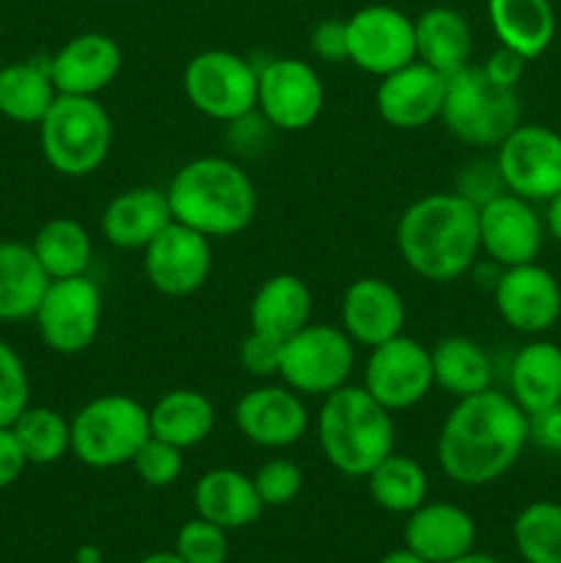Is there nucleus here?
Segmentation results:
<instances>
[{"instance_id":"f257e3e1","label":"nucleus","mask_w":561,"mask_h":563,"mask_svg":"<svg viewBox=\"0 0 561 563\" xmlns=\"http://www.w3.org/2000/svg\"><path fill=\"white\" fill-rule=\"evenodd\" d=\"M528 445V416L509 394L487 388L457 399L438 434L440 471L462 487L504 478Z\"/></svg>"},{"instance_id":"603ef678","label":"nucleus","mask_w":561,"mask_h":563,"mask_svg":"<svg viewBox=\"0 0 561 563\" xmlns=\"http://www.w3.org/2000/svg\"><path fill=\"white\" fill-rule=\"evenodd\" d=\"M99 561H102V553H99L97 548H91V544H88V548H80L75 555V563H99Z\"/></svg>"},{"instance_id":"cd10ccee","label":"nucleus","mask_w":561,"mask_h":563,"mask_svg":"<svg viewBox=\"0 0 561 563\" xmlns=\"http://www.w3.org/2000/svg\"><path fill=\"white\" fill-rule=\"evenodd\" d=\"M215 423H218V410H215L212 399L193 388L168 390L148 410V427H152L154 438L182 451L196 449L204 440H209Z\"/></svg>"},{"instance_id":"2f4dec72","label":"nucleus","mask_w":561,"mask_h":563,"mask_svg":"<svg viewBox=\"0 0 561 563\" xmlns=\"http://www.w3.org/2000/svg\"><path fill=\"white\" fill-rule=\"evenodd\" d=\"M58 99L47 58L20 60L0 69V115L14 124H36Z\"/></svg>"},{"instance_id":"20e7f679","label":"nucleus","mask_w":561,"mask_h":563,"mask_svg":"<svg viewBox=\"0 0 561 563\" xmlns=\"http://www.w3.org/2000/svg\"><path fill=\"white\" fill-rule=\"evenodd\" d=\"M317 440L324 460L350 478H366L394 454V412L385 410L363 385H350L324 396L317 412Z\"/></svg>"},{"instance_id":"473e14b6","label":"nucleus","mask_w":561,"mask_h":563,"mask_svg":"<svg viewBox=\"0 0 561 563\" xmlns=\"http://www.w3.org/2000/svg\"><path fill=\"white\" fill-rule=\"evenodd\" d=\"M38 264L50 280L88 275L94 258V240L75 218H53L36 231L31 242Z\"/></svg>"},{"instance_id":"09e8293b","label":"nucleus","mask_w":561,"mask_h":563,"mask_svg":"<svg viewBox=\"0 0 561 563\" xmlns=\"http://www.w3.org/2000/svg\"><path fill=\"white\" fill-rule=\"evenodd\" d=\"M380 563H429V561H424L421 555H416L413 550L402 548V550H394V553L385 555V559Z\"/></svg>"},{"instance_id":"49530a36","label":"nucleus","mask_w":561,"mask_h":563,"mask_svg":"<svg viewBox=\"0 0 561 563\" xmlns=\"http://www.w3.org/2000/svg\"><path fill=\"white\" fill-rule=\"evenodd\" d=\"M28 460L16 443L11 427H0V489L11 487L25 473Z\"/></svg>"},{"instance_id":"de8ad7c7","label":"nucleus","mask_w":561,"mask_h":563,"mask_svg":"<svg viewBox=\"0 0 561 563\" xmlns=\"http://www.w3.org/2000/svg\"><path fill=\"white\" fill-rule=\"evenodd\" d=\"M544 229L561 245V192H556L548 201V212H544Z\"/></svg>"},{"instance_id":"4c0bfd02","label":"nucleus","mask_w":561,"mask_h":563,"mask_svg":"<svg viewBox=\"0 0 561 563\" xmlns=\"http://www.w3.org/2000/svg\"><path fill=\"white\" fill-rule=\"evenodd\" d=\"M132 471L141 478L146 487H170V484L179 482L182 471H185V456H182V449L165 443L160 438H148L146 443L138 449V454L132 456Z\"/></svg>"},{"instance_id":"37998d69","label":"nucleus","mask_w":561,"mask_h":563,"mask_svg":"<svg viewBox=\"0 0 561 563\" xmlns=\"http://www.w3.org/2000/svg\"><path fill=\"white\" fill-rule=\"evenodd\" d=\"M314 58L322 64H344L350 60V47H346V20H322L314 25L311 38H308Z\"/></svg>"},{"instance_id":"9d476101","label":"nucleus","mask_w":561,"mask_h":563,"mask_svg":"<svg viewBox=\"0 0 561 563\" xmlns=\"http://www.w3.org/2000/svg\"><path fill=\"white\" fill-rule=\"evenodd\" d=\"M102 289L88 275L50 280L33 322L44 346L58 355H80L97 341L102 328Z\"/></svg>"},{"instance_id":"79ce46f5","label":"nucleus","mask_w":561,"mask_h":563,"mask_svg":"<svg viewBox=\"0 0 561 563\" xmlns=\"http://www.w3.org/2000/svg\"><path fill=\"white\" fill-rule=\"evenodd\" d=\"M237 357H240V366L245 368L251 377H256V379L278 377L280 341H273V339H267V335L248 330V335L242 339L240 350H237Z\"/></svg>"},{"instance_id":"f03ea898","label":"nucleus","mask_w":561,"mask_h":563,"mask_svg":"<svg viewBox=\"0 0 561 563\" xmlns=\"http://www.w3.org/2000/svg\"><path fill=\"white\" fill-rule=\"evenodd\" d=\"M396 247L418 278L432 284L462 278L482 256L479 207L454 190L416 198L396 223Z\"/></svg>"},{"instance_id":"6e6552de","label":"nucleus","mask_w":561,"mask_h":563,"mask_svg":"<svg viewBox=\"0 0 561 563\" xmlns=\"http://www.w3.org/2000/svg\"><path fill=\"white\" fill-rule=\"evenodd\" d=\"M355 368V341L341 324L308 322L280 344L278 377L300 396H330L344 388Z\"/></svg>"},{"instance_id":"58836bf2","label":"nucleus","mask_w":561,"mask_h":563,"mask_svg":"<svg viewBox=\"0 0 561 563\" xmlns=\"http://www.w3.org/2000/svg\"><path fill=\"white\" fill-rule=\"evenodd\" d=\"M174 550L185 563H226L229 539H226L223 528L204 520V517H196L179 528Z\"/></svg>"},{"instance_id":"1a4fd4ad","label":"nucleus","mask_w":561,"mask_h":563,"mask_svg":"<svg viewBox=\"0 0 561 563\" xmlns=\"http://www.w3.org/2000/svg\"><path fill=\"white\" fill-rule=\"evenodd\" d=\"M182 88L198 113L231 124L256 113L258 66L231 49H204L187 60Z\"/></svg>"},{"instance_id":"ea45409f","label":"nucleus","mask_w":561,"mask_h":563,"mask_svg":"<svg viewBox=\"0 0 561 563\" xmlns=\"http://www.w3.org/2000/svg\"><path fill=\"white\" fill-rule=\"evenodd\" d=\"M253 487H256L258 498H262L264 509L273 506H289L292 500H297V495L302 493V471L300 465H295L292 460H267L264 465H258V471L253 473Z\"/></svg>"},{"instance_id":"0eeeda50","label":"nucleus","mask_w":561,"mask_h":563,"mask_svg":"<svg viewBox=\"0 0 561 563\" xmlns=\"http://www.w3.org/2000/svg\"><path fill=\"white\" fill-rule=\"evenodd\" d=\"M148 438V410L124 394L97 396L72 418V454L94 471L130 465Z\"/></svg>"},{"instance_id":"4468645a","label":"nucleus","mask_w":561,"mask_h":563,"mask_svg":"<svg viewBox=\"0 0 561 563\" xmlns=\"http://www.w3.org/2000/svg\"><path fill=\"white\" fill-rule=\"evenodd\" d=\"M350 64L385 77L416 60V20L394 5H363L346 20Z\"/></svg>"},{"instance_id":"7ed1b4c3","label":"nucleus","mask_w":561,"mask_h":563,"mask_svg":"<svg viewBox=\"0 0 561 563\" xmlns=\"http://www.w3.org/2000/svg\"><path fill=\"white\" fill-rule=\"evenodd\" d=\"M176 223L209 240L237 236L256 220L258 192L248 170L229 157H196L165 187Z\"/></svg>"},{"instance_id":"aec40b11","label":"nucleus","mask_w":561,"mask_h":563,"mask_svg":"<svg viewBox=\"0 0 561 563\" xmlns=\"http://www.w3.org/2000/svg\"><path fill=\"white\" fill-rule=\"evenodd\" d=\"M55 91L66 97H97L119 77L124 53L108 33H77L50 55Z\"/></svg>"},{"instance_id":"412c9836","label":"nucleus","mask_w":561,"mask_h":563,"mask_svg":"<svg viewBox=\"0 0 561 563\" xmlns=\"http://www.w3.org/2000/svg\"><path fill=\"white\" fill-rule=\"evenodd\" d=\"M341 330L361 346H380L405 333L407 308L399 289L385 278L352 280L341 297Z\"/></svg>"},{"instance_id":"b1692460","label":"nucleus","mask_w":561,"mask_h":563,"mask_svg":"<svg viewBox=\"0 0 561 563\" xmlns=\"http://www.w3.org/2000/svg\"><path fill=\"white\" fill-rule=\"evenodd\" d=\"M314 295L306 280L295 273L270 275L253 295L248 306V324L253 333L280 341L297 333L311 322Z\"/></svg>"},{"instance_id":"c756f323","label":"nucleus","mask_w":561,"mask_h":563,"mask_svg":"<svg viewBox=\"0 0 561 563\" xmlns=\"http://www.w3.org/2000/svg\"><path fill=\"white\" fill-rule=\"evenodd\" d=\"M432 377L443 394L468 399L493 388V361L479 341L468 335H446L429 350Z\"/></svg>"},{"instance_id":"c85d7f7f","label":"nucleus","mask_w":561,"mask_h":563,"mask_svg":"<svg viewBox=\"0 0 561 563\" xmlns=\"http://www.w3.org/2000/svg\"><path fill=\"white\" fill-rule=\"evenodd\" d=\"M509 396L526 416L561 401V346L531 341L509 366Z\"/></svg>"},{"instance_id":"a878e982","label":"nucleus","mask_w":561,"mask_h":563,"mask_svg":"<svg viewBox=\"0 0 561 563\" xmlns=\"http://www.w3.org/2000/svg\"><path fill=\"white\" fill-rule=\"evenodd\" d=\"M487 20L501 47L539 58L556 36V11L550 0H487Z\"/></svg>"},{"instance_id":"a18cd8bd","label":"nucleus","mask_w":561,"mask_h":563,"mask_svg":"<svg viewBox=\"0 0 561 563\" xmlns=\"http://www.w3.org/2000/svg\"><path fill=\"white\" fill-rule=\"evenodd\" d=\"M484 75L495 82V86L504 88H517V82L522 80V71H526V58L512 49L498 47L493 55L487 58V64L482 66Z\"/></svg>"},{"instance_id":"39448f33","label":"nucleus","mask_w":561,"mask_h":563,"mask_svg":"<svg viewBox=\"0 0 561 563\" xmlns=\"http://www.w3.org/2000/svg\"><path fill=\"white\" fill-rule=\"evenodd\" d=\"M38 143L50 168L69 179L99 170L113 146V121L97 97L58 93L38 121Z\"/></svg>"},{"instance_id":"f3484780","label":"nucleus","mask_w":561,"mask_h":563,"mask_svg":"<svg viewBox=\"0 0 561 563\" xmlns=\"http://www.w3.org/2000/svg\"><path fill=\"white\" fill-rule=\"evenodd\" d=\"M479 240L484 256L501 269L537 262L544 242V220L531 201L515 192H501L479 207Z\"/></svg>"},{"instance_id":"9b49d317","label":"nucleus","mask_w":561,"mask_h":563,"mask_svg":"<svg viewBox=\"0 0 561 563\" xmlns=\"http://www.w3.org/2000/svg\"><path fill=\"white\" fill-rule=\"evenodd\" d=\"M324 110V82L308 60L273 58L258 66L256 113L273 130L302 132Z\"/></svg>"},{"instance_id":"864d4df0","label":"nucleus","mask_w":561,"mask_h":563,"mask_svg":"<svg viewBox=\"0 0 561 563\" xmlns=\"http://www.w3.org/2000/svg\"><path fill=\"white\" fill-rule=\"evenodd\" d=\"M99 563H105V561H99Z\"/></svg>"},{"instance_id":"5701e85b","label":"nucleus","mask_w":561,"mask_h":563,"mask_svg":"<svg viewBox=\"0 0 561 563\" xmlns=\"http://www.w3.org/2000/svg\"><path fill=\"white\" fill-rule=\"evenodd\" d=\"M174 220L165 190L130 187L110 198L102 209V234L119 251H146L148 242Z\"/></svg>"},{"instance_id":"bb28decb","label":"nucleus","mask_w":561,"mask_h":563,"mask_svg":"<svg viewBox=\"0 0 561 563\" xmlns=\"http://www.w3.org/2000/svg\"><path fill=\"white\" fill-rule=\"evenodd\" d=\"M471 25L457 9L432 5L416 16V60L451 77L471 66Z\"/></svg>"},{"instance_id":"f8f14e48","label":"nucleus","mask_w":561,"mask_h":563,"mask_svg":"<svg viewBox=\"0 0 561 563\" xmlns=\"http://www.w3.org/2000/svg\"><path fill=\"white\" fill-rule=\"evenodd\" d=\"M506 192L550 201L561 192V135L544 124H517L495 154Z\"/></svg>"},{"instance_id":"2eb2a0df","label":"nucleus","mask_w":561,"mask_h":563,"mask_svg":"<svg viewBox=\"0 0 561 563\" xmlns=\"http://www.w3.org/2000/svg\"><path fill=\"white\" fill-rule=\"evenodd\" d=\"M212 267V240L176 220H170L143 251V273L165 297L196 295L209 280Z\"/></svg>"},{"instance_id":"3c124183","label":"nucleus","mask_w":561,"mask_h":563,"mask_svg":"<svg viewBox=\"0 0 561 563\" xmlns=\"http://www.w3.org/2000/svg\"><path fill=\"white\" fill-rule=\"evenodd\" d=\"M449 563H501V561L495 559V555H490V553H479V550H471V553L460 555V559H454Z\"/></svg>"},{"instance_id":"f704fd0d","label":"nucleus","mask_w":561,"mask_h":563,"mask_svg":"<svg viewBox=\"0 0 561 563\" xmlns=\"http://www.w3.org/2000/svg\"><path fill=\"white\" fill-rule=\"evenodd\" d=\"M28 465H55L72 451V421L44 405H28L11 423Z\"/></svg>"},{"instance_id":"ddd939ff","label":"nucleus","mask_w":561,"mask_h":563,"mask_svg":"<svg viewBox=\"0 0 561 563\" xmlns=\"http://www.w3.org/2000/svg\"><path fill=\"white\" fill-rule=\"evenodd\" d=\"M363 388L391 412L421 405L435 388L429 346L405 333L372 346L363 366Z\"/></svg>"},{"instance_id":"a211bd4d","label":"nucleus","mask_w":561,"mask_h":563,"mask_svg":"<svg viewBox=\"0 0 561 563\" xmlns=\"http://www.w3.org/2000/svg\"><path fill=\"white\" fill-rule=\"evenodd\" d=\"M234 423L248 443L258 449H289L308 432V407L300 394L280 385H256L234 405Z\"/></svg>"},{"instance_id":"8fccbe9b","label":"nucleus","mask_w":561,"mask_h":563,"mask_svg":"<svg viewBox=\"0 0 561 563\" xmlns=\"http://www.w3.org/2000/svg\"><path fill=\"white\" fill-rule=\"evenodd\" d=\"M138 563H185L179 559V553H170V550H157V553H148L146 559H141Z\"/></svg>"},{"instance_id":"a19ab883","label":"nucleus","mask_w":561,"mask_h":563,"mask_svg":"<svg viewBox=\"0 0 561 563\" xmlns=\"http://www.w3.org/2000/svg\"><path fill=\"white\" fill-rule=\"evenodd\" d=\"M454 192H460L476 207H484L487 201L498 198L501 192H506L498 163L495 159H471V163L462 165L460 174H457Z\"/></svg>"},{"instance_id":"dca6fc26","label":"nucleus","mask_w":561,"mask_h":563,"mask_svg":"<svg viewBox=\"0 0 561 563\" xmlns=\"http://www.w3.org/2000/svg\"><path fill=\"white\" fill-rule=\"evenodd\" d=\"M493 302L517 333H548L561 317V284L537 262L504 267L493 286Z\"/></svg>"},{"instance_id":"c9c22d12","label":"nucleus","mask_w":561,"mask_h":563,"mask_svg":"<svg viewBox=\"0 0 561 563\" xmlns=\"http://www.w3.org/2000/svg\"><path fill=\"white\" fill-rule=\"evenodd\" d=\"M512 539L526 563H561V504L534 500L512 526Z\"/></svg>"},{"instance_id":"c03bdc74","label":"nucleus","mask_w":561,"mask_h":563,"mask_svg":"<svg viewBox=\"0 0 561 563\" xmlns=\"http://www.w3.org/2000/svg\"><path fill=\"white\" fill-rule=\"evenodd\" d=\"M528 443L548 454H561V401L528 416Z\"/></svg>"},{"instance_id":"393cba45","label":"nucleus","mask_w":561,"mask_h":563,"mask_svg":"<svg viewBox=\"0 0 561 563\" xmlns=\"http://www.w3.org/2000/svg\"><path fill=\"white\" fill-rule=\"evenodd\" d=\"M193 504H196L198 517L215 522L223 531L253 526L264 511L253 478L234 467H215L204 473L193 489Z\"/></svg>"},{"instance_id":"6ab92c4d","label":"nucleus","mask_w":561,"mask_h":563,"mask_svg":"<svg viewBox=\"0 0 561 563\" xmlns=\"http://www.w3.org/2000/svg\"><path fill=\"white\" fill-rule=\"evenodd\" d=\"M446 82L449 77L421 60H410L402 69L380 77L374 104L380 119L394 130H424L443 113Z\"/></svg>"},{"instance_id":"e433bc0d","label":"nucleus","mask_w":561,"mask_h":563,"mask_svg":"<svg viewBox=\"0 0 561 563\" xmlns=\"http://www.w3.org/2000/svg\"><path fill=\"white\" fill-rule=\"evenodd\" d=\"M31 405V379L20 352L0 339V427H11Z\"/></svg>"},{"instance_id":"423d86ee","label":"nucleus","mask_w":561,"mask_h":563,"mask_svg":"<svg viewBox=\"0 0 561 563\" xmlns=\"http://www.w3.org/2000/svg\"><path fill=\"white\" fill-rule=\"evenodd\" d=\"M440 121L457 141L476 148H498L520 124L517 88L495 86L482 66H465L446 82Z\"/></svg>"},{"instance_id":"4be33fe9","label":"nucleus","mask_w":561,"mask_h":563,"mask_svg":"<svg viewBox=\"0 0 561 563\" xmlns=\"http://www.w3.org/2000/svg\"><path fill=\"white\" fill-rule=\"evenodd\" d=\"M476 544V522L462 506L449 500L421 504L407 515L405 548L429 563H449L471 553Z\"/></svg>"},{"instance_id":"72a5a7b5","label":"nucleus","mask_w":561,"mask_h":563,"mask_svg":"<svg viewBox=\"0 0 561 563\" xmlns=\"http://www.w3.org/2000/svg\"><path fill=\"white\" fill-rule=\"evenodd\" d=\"M369 493L380 509L391 515H410L427 504L429 476L418 460L407 454H388L366 476Z\"/></svg>"},{"instance_id":"7c9ffc66","label":"nucleus","mask_w":561,"mask_h":563,"mask_svg":"<svg viewBox=\"0 0 561 563\" xmlns=\"http://www.w3.org/2000/svg\"><path fill=\"white\" fill-rule=\"evenodd\" d=\"M50 278L31 245L0 242V322L33 319Z\"/></svg>"}]
</instances>
